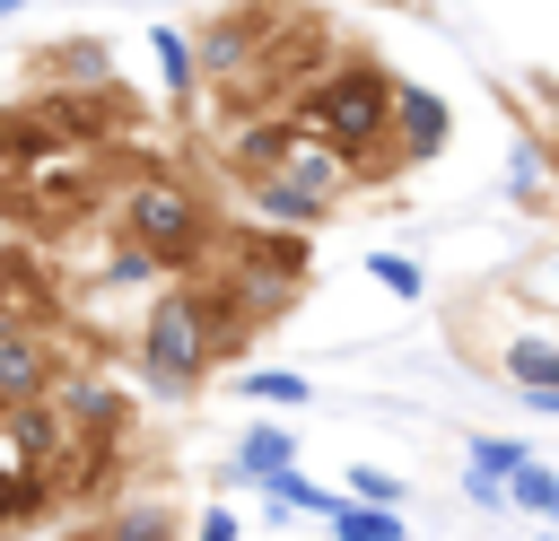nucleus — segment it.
Masks as SVG:
<instances>
[{"mask_svg": "<svg viewBox=\"0 0 559 541\" xmlns=\"http://www.w3.org/2000/svg\"><path fill=\"white\" fill-rule=\"evenodd\" d=\"M140 366H148V384H166V393H183V384L210 366V332H201V297H192V288L148 305V332H140Z\"/></svg>", "mask_w": 559, "mask_h": 541, "instance_id": "nucleus-3", "label": "nucleus"}, {"mask_svg": "<svg viewBox=\"0 0 559 541\" xmlns=\"http://www.w3.org/2000/svg\"><path fill=\"white\" fill-rule=\"evenodd\" d=\"M332 541H402V515L393 506H332Z\"/></svg>", "mask_w": 559, "mask_h": 541, "instance_id": "nucleus-11", "label": "nucleus"}, {"mask_svg": "<svg viewBox=\"0 0 559 541\" xmlns=\"http://www.w3.org/2000/svg\"><path fill=\"white\" fill-rule=\"evenodd\" d=\"M9 436H17V454H26V471H35V480H52V471H61V454L79 445L70 410H44V401H17V410H9Z\"/></svg>", "mask_w": 559, "mask_h": 541, "instance_id": "nucleus-5", "label": "nucleus"}, {"mask_svg": "<svg viewBox=\"0 0 559 541\" xmlns=\"http://www.w3.org/2000/svg\"><path fill=\"white\" fill-rule=\"evenodd\" d=\"M341 192H349V157H341L332 140H314V131H297L288 166H271V175L253 183V201H262L271 227H306V218H323Z\"/></svg>", "mask_w": 559, "mask_h": 541, "instance_id": "nucleus-2", "label": "nucleus"}, {"mask_svg": "<svg viewBox=\"0 0 559 541\" xmlns=\"http://www.w3.org/2000/svg\"><path fill=\"white\" fill-rule=\"evenodd\" d=\"M148 52H157V70H166V96H192V44H183L175 26H148Z\"/></svg>", "mask_w": 559, "mask_h": 541, "instance_id": "nucleus-13", "label": "nucleus"}, {"mask_svg": "<svg viewBox=\"0 0 559 541\" xmlns=\"http://www.w3.org/2000/svg\"><path fill=\"white\" fill-rule=\"evenodd\" d=\"M166 532H175V524H166V506H122L105 541H166Z\"/></svg>", "mask_w": 559, "mask_h": 541, "instance_id": "nucleus-19", "label": "nucleus"}, {"mask_svg": "<svg viewBox=\"0 0 559 541\" xmlns=\"http://www.w3.org/2000/svg\"><path fill=\"white\" fill-rule=\"evenodd\" d=\"M393 122H402V148L428 157V148L445 140V96H428V87H393Z\"/></svg>", "mask_w": 559, "mask_h": 541, "instance_id": "nucleus-7", "label": "nucleus"}, {"mask_svg": "<svg viewBox=\"0 0 559 541\" xmlns=\"http://www.w3.org/2000/svg\"><path fill=\"white\" fill-rule=\"evenodd\" d=\"M201 541H236V515H227V506H210V515H201Z\"/></svg>", "mask_w": 559, "mask_h": 541, "instance_id": "nucleus-25", "label": "nucleus"}, {"mask_svg": "<svg viewBox=\"0 0 559 541\" xmlns=\"http://www.w3.org/2000/svg\"><path fill=\"white\" fill-rule=\"evenodd\" d=\"M44 489H52V480H35V471H0V524H26V515L44 506Z\"/></svg>", "mask_w": 559, "mask_h": 541, "instance_id": "nucleus-17", "label": "nucleus"}, {"mask_svg": "<svg viewBox=\"0 0 559 541\" xmlns=\"http://www.w3.org/2000/svg\"><path fill=\"white\" fill-rule=\"evenodd\" d=\"M227 297H245V314H280V305H288V279H280L271 262H253V270H245Z\"/></svg>", "mask_w": 559, "mask_h": 541, "instance_id": "nucleus-14", "label": "nucleus"}, {"mask_svg": "<svg viewBox=\"0 0 559 541\" xmlns=\"http://www.w3.org/2000/svg\"><path fill=\"white\" fill-rule=\"evenodd\" d=\"M253 26H262V17H218V26L201 35V61H210V70H236V61L253 52Z\"/></svg>", "mask_w": 559, "mask_h": 541, "instance_id": "nucleus-12", "label": "nucleus"}, {"mask_svg": "<svg viewBox=\"0 0 559 541\" xmlns=\"http://www.w3.org/2000/svg\"><path fill=\"white\" fill-rule=\"evenodd\" d=\"M463 497L498 515V506H507V480H498V471H480V462H463Z\"/></svg>", "mask_w": 559, "mask_h": 541, "instance_id": "nucleus-23", "label": "nucleus"}, {"mask_svg": "<svg viewBox=\"0 0 559 541\" xmlns=\"http://www.w3.org/2000/svg\"><path fill=\"white\" fill-rule=\"evenodd\" d=\"M122 236L131 244H148V253H192L201 244V209H192V192L183 183H131L122 192Z\"/></svg>", "mask_w": 559, "mask_h": 541, "instance_id": "nucleus-4", "label": "nucleus"}, {"mask_svg": "<svg viewBox=\"0 0 559 541\" xmlns=\"http://www.w3.org/2000/svg\"><path fill=\"white\" fill-rule=\"evenodd\" d=\"M288 462H297V436H288V428H253V436L236 445V471H245V480H271V471H288Z\"/></svg>", "mask_w": 559, "mask_h": 541, "instance_id": "nucleus-10", "label": "nucleus"}, {"mask_svg": "<svg viewBox=\"0 0 559 541\" xmlns=\"http://www.w3.org/2000/svg\"><path fill=\"white\" fill-rule=\"evenodd\" d=\"M61 410L87 419V428H105V419H114V393H105L96 375H61Z\"/></svg>", "mask_w": 559, "mask_h": 541, "instance_id": "nucleus-15", "label": "nucleus"}, {"mask_svg": "<svg viewBox=\"0 0 559 541\" xmlns=\"http://www.w3.org/2000/svg\"><path fill=\"white\" fill-rule=\"evenodd\" d=\"M515 384H524V393H559V349L524 340V349H515Z\"/></svg>", "mask_w": 559, "mask_h": 541, "instance_id": "nucleus-18", "label": "nucleus"}, {"mask_svg": "<svg viewBox=\"0 0 559 541\" xmlns=\"http://www.w3.org/2000/svg\"><path fill=\"white\" fill-rule=\"evenodd\" d=\"M288 148H297V122H288V113H280V122H253V131H245V140H236V166H245V175H253V183H262V175H271V166H288Z\"/></svg>", "mask_w": 559, "mask_h": 541, "instance_id": "nucleus-8", "label": "nucleus"}, {"mask_svg": "<svg viewBox=\"0 0 559 541\" xmlns=\"http://www.w3.org/2000/svg\"><path fill=\"white\" fill-rule=\"evenodd\" d=\"M262 497H271V524H280V515H323V524H332V506H341L332 489L297 480V462H288V471H271V480H262Z\"/></svg>", "mask_w": 559, "mask_h": 541, "instance_id": "nucleus-9", "label": "nucleus"}, {"mask_svg": "<svg viewBox=\"0 0 559 541\" xmlns=\"http://www.w3.org/2000/svg\"><path fill=\"white\" fill-rule=\"evenodd\" d=\"M542 541H550V532H542Z\"/></svg>", "mask_w": 559, "mask_h": 541, "instance_id": "nucleus-28", "label": "nucleus"}, {"mask_svg": "<svg viewBox=\"0 0 559 541\" xmlns=\"http://www.w3.org/2000/svg\"><path fill=\"white\" fill-rule=\"evenodd\" d=\"M297 122H306L314 140H332L341 157H376V148H384V122H393V79L367 70V61H349V70H332V79L306 87Z\"/></svg>", "mask_w": 559, "mask_h": 541, "instance_id": "nucleus-1", "label": "nucleus"}, {"mask_svg": "<svg viewBox=\"0 0 559 541\" xmlns=\"http://www.w3.org/2000/svg\"><path fill=\"white\" fill-rule=\"evenodd\" d=\"M9 17H17V0H0V26H9Z\"/></svg>", "mask_w": 559, "mask_h": 541, "instance_id": "nucleus-26", "label": "nucleus"}, {"mask_svg": "<svg viewBox=\"0 0 559 541\" xmlns=\"http://www.w3.org/2000/svg\"><path fill=\"white\" fill-rule=\"evenodd\" d=\"M17 401H44V349L26 332H0V410Z\"/></svg>", "mask_w": 559, "mask_h": 541, "instance_id": "nucleus-6", "label": "nucleus"}, {"mask_svg": "<svg viewBox=\"0 0 559 541\" xmlns=\"http://www.w3.org/2000/svg\"><path fill=\"white\" fill-rule=\"evenodd\" d=\"M550 489H559V471H542V462H515V471H507V506L550 515Z\"/></svg>", "mask_w": 559, "mask_h": 541, "instance_id": "nucleus-16", "label": "nucleus"}, {"mask_svg": "<svg viewBox=\"0 0 559 541\" xmlns=\"http://www.w3.org/2000/svg\"><path fill=\"white\" fill-rule=\"evenodd\" d=\"M463 462H480V471H498V480H507V471L524 462V445H507V436H472V454H463Z\"/></svg>", "mask_w": 559, "mask_h": 541, "instance_id": "nucleus-21", "label": "nucleus"}, {"mask_svg": "<svg viewBox=\"0 0 559 541\" xmlns=\"http://www.w3.org/2000/svg\"><path fill=\"white\" fill-rule=\"evenodd\" d=\"M349 489H358V497H376V506H393V497H402V480H393V471H376V462H358V471H349Z\"/></svg>", "mask_w": 559, "mask_h": 541, "instance_id": "nucleus-24", "label": "nucleus"}, {"mask_svg": "<svg viewBox=\"0 0 559 541\" xmlns=\"http://www.w3.org/2000/svg\"><path fill=\"white\" fill-rule=\"evenodd\" d=\"M367 270H376V279H384L393 297H419V262H402V253H376Z\"/></svg>", "mask_w": 559, "mask_h": 541, "instance_id": "nucleus-22", "label": "nucleus"}, {"mask_svg": "<svg viewBox=\"0 0 559 541\" xmlns=\"http://www.w3.org/2000/svg\"><path fill=\"white\" fill-rule=\"evenodd\" d=\"M550 524H559V489H550Z\"/></svg>", "mask_w": 559, "mask_h": 541, "instance_id": "nucleus-27", "label": "nucleus"}, {"mask_svg": "<svg viewBox=\"0 0 559 541\" xmlns=\"http://www.w3.org/2000/svg\"><path fill=\"white\" fill-rule=\"evenodd\" d=\"M245 393H253V401H280V410H288V401H306V375H280V366H262V375H245Z\"/></svg>", "mask_w": 559, "mask_h": 541, "instance_id": "nucleus-20", "label": "nucleus"}]
</instances>
